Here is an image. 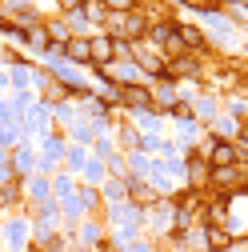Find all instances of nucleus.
<instances>
[{
	"mask_svg": "<svg viewBox=\"0 0 248 252\" xmlns=\"http://www.w3.org/2000/svg\"><path fill=\"white\" fill-rule=\"evenodd\" d=\"M120 100L128 104V108H140V112H144V108H152V96H148V88H140V84H128V88L120 92Z\"/></svg>",
	"mask_w": 248,
	"mask_h": 252,
	"instance_id": "f257e3e1",
	"label": "nucleus"
},
{
	"mask_svg": "<svg viewBox=\"0 0 248 252\" xmlns=\"http://www.w3.org/2000/svg\"><path fill=\"white\" fill-rule=\"evenodd\" d=\"M236 160H240L236 144H224V140H220V144L212 148V168H228V164H236Z\"/></svg>",
	"mask_w": 248,
	"mask_h": 252,
	"instance_id": "f03ea898",
	"label": "nucleus"
},
{
	"mask_svg": "<svg viewBox=\"0 0 248 252\" xmlns=\"http://www.w3.org/2000/svg\"><path fill=\"white\" fill-rule=\"evenodd\" d=\"M144 28H148V20H144V16H136V12L120 20V32H124V36H144Z\"/></svg>",
	"mask_w": 248,
	"mask_h": 252,
	"instance_id": "7ed1b4c3",
	"label": "nucleus"
},
{
	"mask_svg": "<svg viewBox=\"0 0 248 252\" xmlns=\"http://www.w3.org/2000/svg\"><path fill=\"white\" fill-rule=\"evenodd\" d=\"M112 56H116V44L112 40H96V44H92V60H96V64H108Z\"/></svg>",
	"mask_w": 248,
	"mask_h": 252,
	"instance_id": "20e7f679",
	"label": "nucleus"
},
{
	"mask_svg": "<svg viewBox=\"0 0 248 252\" xmlns=\"http://www.w3.org/2000/svg\"><path fill=\"white\" fill-rule=\"evenodd\" d=\"M176 36H180V44H192V48H204V36L196 32V28H188V24H184V28H176Z\"/></svg>",
	"mask_w": 248,
	"mask_h": 252,
	"instance_id": "39448f33",
	"label": "nucleus"
},
{
	"mask_svg": "<svg viewBox=\"0 0 248 252\" xmlns=\"http://www.w3.org/2000/svg\"><path fill=\"white\" fill-rule=\"evenodd\" d=\"M68 56L72 60H92V44L88 40H68Z\"/></svg>",
	"mask_w": 248,
	"mask_h": 252,
	"instance_id": "423d86ee",
	"label": "nucleus"
},
{
	"mask_svg": "<svg viewBox=\"0 0 248 252\" xmlns=\"http://www.w3.org/2000/svg\"><path fill=\"white\" fill-rule=\"evenodd\" d=\"M48 40H64L68 44V28L64 24H48Z\"/></svg>",
	"mask_w": 248,
	"mask_h": 252,
	"instance_id": "0eeeda50",
	"label": "nucleus"
},
{
	"mask_svg": "<svg viewBox=\"0 0 248 252\" xmlns=\"http://www.w3.org/2000/svg\"><path fill=\"white\" fill-rule=\"evenodd\" d=\"M208 244H212V248H224V244H228V236H224L220 228H208Z\"/></svg>",
	"mask_w": 248,
	"mask_h": 252,
	"instance_id": "6e6552de",
	"label": "nucleus"
},
{
	"mask_svg": "<svg viewBox=\"0 0 248 252\" xmlns=\"http://www.w3.org/2000/svg\"><path fill=\"white\" fill-rule=\"evenodd\" d=\"M104 8H112V12H128L132 8V0H100Z\"/></svg>",
	"mask_w": 248,
	"mask_h": 252,
	"instance_id": "1a4fd4ad",
	"label": "nucleus"
},
{
	"mask_svg": "<svg viewBox=\"0 0 248 252\" xmlns=\"http://www.w3.org/2000/svg\"><path fill=\"white\" fill-rule=\"evenodd\" d=\"M160 104H168V108L176 104V92H172V88H160Z\"/></svg>",
	"mask_w": 248,
	"mask_h": 252,
	"instance_id": "9d476101",
	"label": "nucleus"
},
{
	"mask_svg": "<svg viewBox=\"0 0 248 252\" xmlns=\"http://www.w3.org/2000/svg\"><path fill=\"white\" fill-rule=\"evenodd\" d=\"M60 8H76V12H80V8H84V0H60Z\"/></svg>",
	"mask_w": 248,
	"mask_h": 252,
	"instance_id": "9b49d317",
	"label": "nucleus"
},
{
	"mask_svg": "<svg viewBox=\"0 0 248 252\" xmlns=\"http://www.w3.org/2000/svg\"><path fill=\"white\" fill-rule=\"evenodd\" d=\"M244 140H248V128H244Z\"/></svg>",
	"mask_w": 248,
	"mask_h": 252,
	"instance_id": "f8f14e48",
	"label": "nucleus"
}]
</instances>
